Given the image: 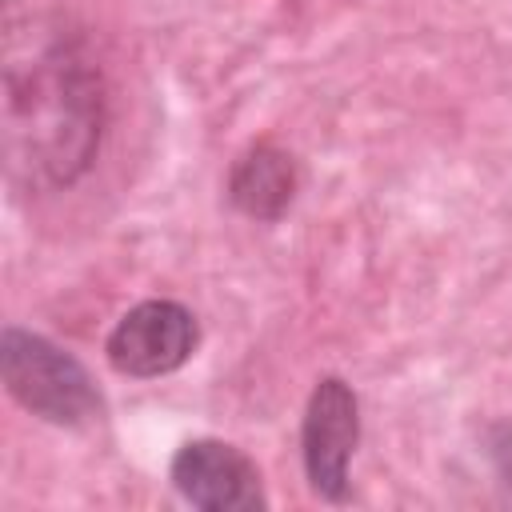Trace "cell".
<instances>
[{
  "instance_id": "obj_5",
  "label": "cell",
  "mask_w": 512,
  "mask_h": 512,
  "mask_svg": "<svg viewBox=\"0 0 512 512\" xmlns=\"http://www.w3.org/2000/svg\"><path fill=\"white\" fill-rule=\"evenodd\" d=\"M168 476L176 492L204 512H256L268 504L256 460L228 440L200 436L180 444Z\"/></svg>"
},
{
  "instance_id": "obj_6",
  "label": "cell",
  "mask_w": 512,
  "mask_h": 512,
  "mask_svg": "<svg viewBox=\"0 0 512 512\" xmlns=\"http://www.w3.org/2000/svg\"><path fill=\"white\" fill-rule=\"evenodd\" d=\"M300 172L292 152L260 140L244 148L228 172V200L252 220H280L296 200Z\"/></svg>"
},
{
  "instance_id": "obj_1",
  "label": "cell",
  "mask_w": 512,
  "mask_h": 512,
  "mask_svg": "<svg viewBox=\"0 0 512 512\" xmlns=\"http://www.w3.org/2000/svg\"><path fill=\"white\" fill-rule=\"evenodd\" d=\"M104 128L100 68L72 40H44L28 60L4 64V136L12 172L32 188L72 184L96 156Z\"/></svg>"
},
{
  "instance_id": "obj_4",
  "label": "cell",
  "mask_w": 512,
  "mask_h": 512,
  "mask_svg": "<svg viewBox=\"0 0 512 512\" xmlns=\"http://www.w3.org/2000/svg\"><path fill=\"white\" fill-rule=\"evenodd\" d=\"M360 440V404L356 392L340 376H324L304 408L300 428V456L304 476L316 496L348 500V460Z\"/></svg>"
},
{
  "instance_id": "obj_3",
  "label": "cell",
  "mask_w": 512,
  "mask_h": 512,
  "mask_svg": "<svg viewBox=\"0 0 512 512\" xmlns=\"http://www.w3.org/2000/svg\"><path fill=\"white\" fill-rule=\"evenodd\" d=\"M200 344V324L180 300H140L108 332V364L124 376L152 380L184 368Z\"/></svg>"
},
{
  "instance_id": "obj_2",
  "label": "cell",
  "mask_w": 512,
  "mask_h": 512,
  "mask_svg": "<svg viewBox=\"0 0 512 512\" xmlns=\"http://www.w3.org/2000/svg\"><path fill=\"white\" fill-rule=\"evenodd\" d=\"M0 376L20 408L60 428H80L96 420L104 408L88 368L48 336H36L24 328H4Z\"/></svg>"
}]
</instances>
